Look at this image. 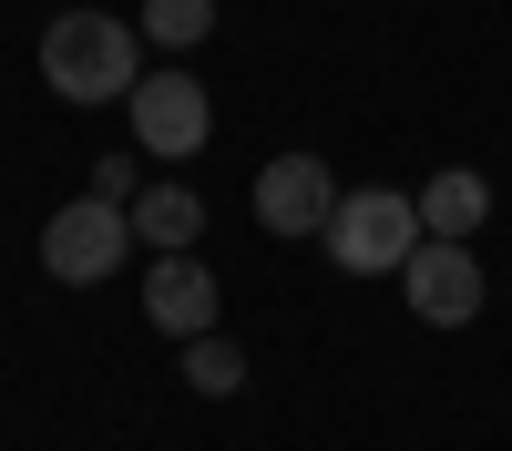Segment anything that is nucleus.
<instances>
[{
    "label": "nucleus",
    "mask_w": 512,
    "mask_h": 451,
    "mask_svg": "<svg viewBox=\"0 0 512 451\" xmlns=\"http://www.w3.org/2000/svg\"><path fill=\"white\" fill-rule=\"evenodd\" d=\"M41 82L62 103H134L144 82V31L113 21V11H62L41 31Z\"/></svg>",
    "instance_id": "1"
},
{
    "label": "nucleus",
    "mask_w": 512,
    "mask_h": 451,
    "mask_svg": "<svg viewBox=\"0 0 512 451\" xmlns=\"http://www.w3.org/2000/svg\"><path fill=\"white\" fill-rule=\"evenodd\" d=\"M328 257H338V277H400L420 246V195L410 185H359V195H338V216H328Z\"/></svg>",
    "instance_id": "2"
},
{
    "label": "nucleus",
    "mask_w": 512,
    "mask_h": 451,
    "mask_svg": "<svg viewBox=\"0 0 512 451\" xmlns=\"http://www.w3.org/2000/svg\"><path fill=\"white\" fill-rule=\"evenodd\" d=\"M123 246H134V205H103V195H72L52 226H41V267L62 287H103L123 277Z\"/></svg>",
    "instance_id": "3"
},
{
    "label": "nucleus",
    "mask_w": 512,
    "mask_h": 451,
    "mask_svg": "<svg viewBox=\"0 0 512 451\" xmlns=\"http://www.w3.org/2000/svg\"><path fill=\"white\" fill-rule=\"evenodd\" d=\"M338 195H349V185H338L318 154H277L267 175H256V226H267V236H287V246H297V236H328Z\"/></svg>",
    "instance_id": "4"
},
{
    "label": "nucleus",
    "mask_w": 512,
    "mask_h": 451,
    "mask_svg": "<svg viewBox=\"0 0 512 451\" xmlns=\"http://www.w3.org/2000/svg\"><path fill=\"white\" fill-rule=\"evenodd\" d=\"M400 287H410V318H431V328H472L482 298H492V277H482L472 246H420V257L400 267Z\"/></svg>",
    "instance_id": "5"
},
{
    "label": "nucleus",
    "mask_w": 512,
    "mask_h": 451,
    "mask_svg": "<svg viewBox=\"0 0 512 451\" xmlns=\"http://www.w3.org/2000/svg\"><path fill=\"white\" fill-rule=\"evenodd\" d=\"M205 134H216V103H205L195 72H144L134 82V144L144 154H195Z\"/></svg>",
    "instance_id": "6"
},
{
    "label": "nucleus",
    "mask_w": 512,
    "mask_h": 451,
    "mask_svg": "<svg viewBox=\"0 0 512 451\" xmlns=\"http://www.w3.org/2000/svg\"><path fill=\"white\" fill-rule=\"evenodd\" d=\"M144 318L164 328V339H216V277H205L195 257H154L144 267Z\"/></svg>",
    "instance_id": "7"
},
{
    "label": "nucleus",
    "mask_w": 512,
    "mask_h": 451,
    "mask_svg": "<svg viewBox=\"0 0 512 451\" xmlns=\"http://www.w3.org/2000/svg\"><path fill=\"white\" fill-rule=\"evenodd\" d=\"M420 195V236L431 246H472L482 216H492V175H472V164H441L431 185H410Z\"/></svg>",
    "instance_id": "8"
},
{
    "label": "nucleus",
    "mask_w": 512,
    "mask_h": 451,
    "mask_svg": "<svg viewBox=\"0 0 512 451\" xmlns=\"http://www.w3.org/2000/svg\"><path fill=\"white\" fill-rule=\"evenodd\" d=\"M195 236H205V195H185V185H144L134 195V246H154V257H195Z\"/></svg>",
    "instance_id": "9"
},
{
    "label": "nucleus",
    "mask_w": 512,
    "mask_h": 451,
    "mask_svg": "<svg viewBox=\"0 0 512 451\" xmlns=\"http://www.w3.org/2000/svg\"><path fill=\"white\" fill-rule=\"evenodd\" d=\"M185 390L195 400H236L246 390V349L226 339V328H216V339H185Z\"/></svg>",
    "instance_id": "10"
},
{
    "label": "nucleus",
    "mask_w": 512,
    "mask_h": 451,
    "mask_svg": "<svg viewBox=\"0 0 512 451\" xmlns=\"http://www.w3.org/2000/svg\"><path fill=\"white\" fill-rule=\"evenodd\" d=\"M134 31H144V41H164V52H195V41L216 31V0H144Z\"/></svg>",
    "instance_id": "11"
},
{
    "label": "nucleus",
    "mask_w": 512,
    "mask_h": 451,
    "mask_svg": "<svg viewBox=\"0 0 512 451\" xmlns=\"http://www.w3.org/2000/svg\"><path fill=\"white\" fill-rule=\"evenodd\" d=\"M93 195H103V205H134L144 185H134V164H123V154H103V164H93Z\"/></svg>",
    "instance_id": "12"
}]
</instances>
